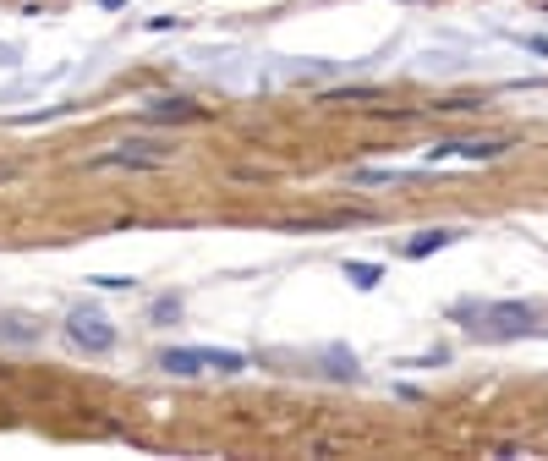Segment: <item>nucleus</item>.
Instances as JSON below:
<instances>
[{
  "mask_svg": "<svg viewBox=\"0 0 548 461\" xmlns=\"http://www.w3.org/2000/svg\"><path fill=\"white\" fill-rule=\"evenodd\" d=\"M66 336H72V346H83V352H110L115 346V324L99 308H78L66 318Z\"/></svg>",
  "mask_w": 548,
  "mask_h": 461,
  "instance_id": "f257e3e1",
  "label": "nucleus"
},
{
  "mask_svg": "<svg viewBox=\"0 0 548 461\" xmlns=\"http://www.w3.org/2000/svg\"><path fill=\"white\" fill-rule=\"evenodd\" d=\"M483 318H489V336H532L537 329V308L532 302H494Z\"/></svg>",
  "mask_w": 548,
  "mask_h": 461,
  "instance_id": "f03ea898",
  "label": "nucleus"
},
{
  "mask_svg": "<svg viewBox=\"0 0 548 461\" xmlns=\"http://www.w3.org/2000/svg\"><path fill=\"white\" fill-rule=\"evenodd\" d=\"M165 165H170L165 154H137V143H121V149L88 160V171H165Z\"/></svg>",
  "mask_w": 548,
  "mask_h": 461,
  "instance_id": "7ed1b4c3",
  "label": "nucleus"
},
{
  "mask_svg": "<svg viewBox=\"0 0 548 461\" xmlns=\"http://www.w3.org/2000/svg\"><path fill=\"white\" fill-rule=\"evenodd\" d=\"M160 368L170 379H197L203 368H209V357H203V346H165L160 352Z\"/></svg>",
  "mask_w": 548,
  "mask_h": 461,
  "instance_id": "20e7f679",
  "label": "nucleus"
},
{
  "mask_svg": "<svg viewBox=\"0 0 548 461\" xmlns=\"http://www.w3.org/2000/svg\"><path fill=\"white\" fill-rule=\"evenodd\" d=\"M143 121H203V105H187V99H154V105H143Z\"/></svg>",
  "mask_w": 548,
  "mask_h": 461,
  "instance_id": "39448f33",
  "label": "nucleus"
},
{
  "mask_svg": "<svg viewBox=\"0 0 548 461\" xmlns=\"http://www.w3.org/2000/svg\"><path fill=\"white\" fill-rule=\"evenodd\" d=\"M444 154H461V160H499L505 143H483V138H471V143H439L428 149V160H444Z\"/></svg>",
  "mask_w": 548,
  "mask_h": 461,
  "instance_id": "423d86ee",
  "label": "nucleus"
},
{
  "mask_svg": "<svg viewBox=\"0 0 548 461\" xmlns=\"http://www.w3.org/2000/svg\"><path fill=\"white\" fill-rule=\"evenodd\" d=\"M461 231H450V226H439V231H423V236H411L406 242V258H428V253H439V247H450Z\"/></svg>",
  "mask_w": 548,
  "mask_h": 461,
  "instance_id": "0eeeda50",
  "label": "nucleus"
},
{
  "mask_svg": "<svg viewBox=\"0 0 548 461\" xmlns=\"http://www.w3.org/2000/svg\"><path fill=\"white\" fill-rule=\"evenodd\" d=\"M203 357H209V368H215V373H242V368H247V357H242V352H231V346H203Z\"/></svg>",
  "mask_w": 548,
  "mask_h": 461,
  "instance_id": "6e6552de",
  "label": "nucleus"
},
{
  "mask_svg": "<svg viewBox=\"0 0 548 461\" xmlns=\"http://www.w3.org/2000/svg\"><path fill=\"white\" fill-rule=\"evenodd\" d=\"M346 281H352L357 291H373V286H379V263H346Z\"/></svg>",
  "mask_w": 548,
  "mask_h": 461,
  "instance_id": "1a4fd4ad",
  "label": "nucleus"
},
{
  "mask_svg": "<svg viewBox=\"0 0 548 461\" xmlns=\"http://www.w3.org/2000/svg\"><path fill=\"white\" fill-rule=\"evenodd\" d=\"M94 286H105V291H126V286H132V281H126V275H99V281H94Z\"/></svg>",
  "mask_w": 548,
  "mask_h": 461,
  "instance_id": "9d476101",
  "label": "nucleus"
}]
</instances>
